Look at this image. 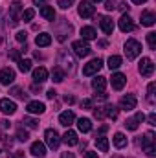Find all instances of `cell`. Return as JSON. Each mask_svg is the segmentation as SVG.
<instances>
[{
  "instance_id": "obj_42",
  "label": "cell",
  "mask_w": 156,
  "mask_h": 158,
  "mask_svg": "<svg viewBox=\"0 0 156 158\" xmlns=\"http://www.w3.org/2000/svg\"><path fill=\"white\" fill-rule=\"evenodd\" d=\"M15 39L18 40V42H26V39H28V33H26V31H18V33L15 35Z\"/></svg>"
},
{
  "instance_id": "obj_52",
  "label": "cell",
  "mask_w": 156,
  "mask_h": 158,
  "mask_svg": "<svg viewBox=\"0 0 156 158\" xmlns=\"http://www.w3.org/2000/svg\"><path fill=\"white\" fill-rule=\"evenodd\" d=\"M64 101H66V103H74V98H72V96H66Z\"/></svg>"
},
{
  "instance_id": "obj_3",
  "label": "cell",
  "mask_w": 156,
  "mask_h": 158,
  "mask_svg": "<svg viewBox=\"0 0 156 158\" xmlns=\"http://www.w3.org/2000/svg\"><path fill=\"white\" fill-rule=\"evenodd\" d=\"M101 66H103V61H101L99 57H97V59H92L88 64L83 66V74H84V76H94L96 72L101 70Z\"/></svg>"
},
{
  "instance_id": "obj_2",
  "label": "cell",
  "mask_w": 156,
  "mask_h": 158,
  "mask_svg": "<svg viewBox=\"0 0 156 158\" xmlns=\"http://www.w3.org/2000/svg\"><path fill=\"white\" fill-rule=\"evenodd\" d=\"M142 147H143V151H145L149 156H154V155H156L154 134H153V132H147V134L143 136V140H142Z\"/></svg>"
},
{
  "instance_id": "obj_28",
  "label": "cell",
  "mask_w": 156,
  "mask_h": 158,
  "mask_svg": "<svg viewBox=\"0 0 156 158\" xmlns=\"http://www.w3.org/2000/svg\"><path fill=\"white\" fill-rule=\"evenodd\" d=\"M35 42H37V46H48V44L51 42V37H50L48 33H40V35H37Z\"/></svg>"
},
{
  "instance_id": "obj_31",
  "label": "cell",
  "mask_w": 156,
  "mask_h": 158,
  "mask_svg": "<svg viewBox=\"0 0 156 158\" xmlns=\"http://www.w3.org/2000/svg\"><path fill=\"white\" fill-rule=\"evenodd\" d=\"M138 125H140V121H138V118H136V116L125 121V127H127L129 131H136V129H138Z\"/></svg>"
},
{
  "instance_id": "obj_50",
  "label": "cell",
  "mask_w": 156,
  "mask_h": 158,
  "mask_svg": "<svg viewBox=\"0 0 156 158\" xmlns=\"http://www.w3.org/2000/svg\"><path fill=\"white\" fill-rule=\"evenodd\" d=\"M0 158H13V156H11L7 151H0Z\"/></svg>"
},
{
  "instance_id": "obj_47",
  "label": "cell",
  "mask_w": 156,
  "mask_h": 158,
  "mask_svg": "<svg viewBox=\"0 0 156 158\" xmlns=\"http://www.w3.org/2000/svg\"><path fill=\"white\" fill-rule=\"evenodd\" d=\"M83 109H92V99H84L83 101Z\"/></svg>"
},
{
  "instance_id": "obj_35",
  "label": "cell",
  "mask_w": 156,
  "mask_h": 158,
  "mask_svg": "<svg viewBox=\"0 0 156 158\" xmlns=\"http://www.w3.org/2000/svg\"><path fill=\"white\" fill-rule=\"evenodd\" d=\"M17 138H18V142H28L30 134H28L24 129H18V131H17Z\"/></svg>"
},
{
  "instance_id": "obj_24",
  "label": "cell",
  "mask_w": 156,
  "mask_h": 158,
  "mask_svg": "<svg viewBox=\"0 0 156 158\" xmlns=\"http://www.w3.org/2000/svg\"><path fill=\"white\" fill-rule=\"evenodd\" d=\"M40 15H42L46 20H53V19H55V11H53L51 6H42V7H40Z\"/></svg>"
},
{
  "instance_id": "obj_38",
  "label": "cell",
  "mask_w": 156,
  "mask_h": 158,
  "mask_svg": "<svg viewBox=\"0 0 156 158\" xmlns=\"http://www.w3.org/2000/svg\"><path fill=\"white\" fill-rule=\"evenodd\" d=\"M11 94H13L15 98H18V99H26V98H28V94H24L20 88H13V90H11Z\"/></svg>"
},
{
  "instance_id": "obj_29",
  "label": "cell",
  "mask_w": 156,
  "mask_h": 158,
  "mask_svg": "<svg viewBox=\"0 0 156 158\" xmlns=\"http://www.w3.org/2000/svg\"><path fill=\"white\" fill-rule=\"evenodd\" d=\"M18 70H20L22 74L30 72V70H31V61H30V59H20V61H18Z\"/></svg>"
},
{
  "instance_id": "obj_25",
  "label": "cell",
  "mask_w": 156,
  "mask_h": 158,
  "mask_svg": "<svg viewBox=\"0 0 156 158\" xmlns=\"http://www.w3.org/2000/svg\"><path fill=\"white\" fill-rule=\"evenodd\" d=\"M77 127H79L81 132H90V131H92V121L88 118H81L77 121Z\"/></svg>"
},
{
  "instance_id": "obj_9",
  "label": "cell",
  "mask_w": 156,
  "mask_h": 158,
  "mask_svg": "<svg viewBox=\"0 0 156 158\" xmlns=\"http://www.w3.org/2000/svg\"><path fill=\"white\" fill-rule=\"evenodd\" d=\"M79 15L83 17V19H88V17H92L94 15V11H96V7L88 2V0H83L81 4H79Z\"/></svg>"
},
{
  "instance_id": "obj_13",
  "label": "cell",
  "mask_w": 156,
  "mask_h": 158,
  "mask_svg": "<svg viewBox=\"0 0 156 158\" xmlns=\"http://www.w3.org/2000/svg\"><path fill=\"white\" fill-rule=\"evenodd\" d=\"M99 24H101V30H103L107 35H110V33L114 31V22H112L110 17H99Z\"/></svg>"
},
{
  "instance_id": "obj_20",
  "label": "cell",
  "mask_w": 156,
  "mask_h": 158,
  "mask_svg": "<svg viewBox=\"0 0 156 158\" xmlns=\"http://www.w3.org/2000/svg\"><path fill=\"white\" fill-rule=\"evenodd\" d=\"M154 22H156V17L153 11H143L142 13V24L143 26H153Z\"/></svg>"
},
{
  "instance_id": "obj_51",
  "label": "cell",
  "mask_w": 156,
  "mask_h": 158,
  "mask_svg": "<svg viewBox=\"0 0 156 158\" xmlns=\"http://www.w3.org/2000/svg\"><path fill=\"white\" fill-rule=\"evenodd\" d=\"M61 158H76V156H74V153H63Z\"/></svg>"
},
{
  "instance_id": "obj_8",
  "label": "cell",
  "mask_w": 156,
  "mask_h": 158,
  "mask_svg": "<svg viewBox=\"0 0 156 158\" xmlns=\"http://www.w3.org/2000/svg\"><path fill=\"white\" fill-rule=\"evenodd\" d=\"M22 11V4L20 2H13L11 7H9V19H11V26H17L18 24V15Z\"/></svg>"
},
{
  "instance_id": "obj_46",
  "label": "cell",
  "mask_w": 156,
  "mask_h": 158,
  "mask_svg": "<svg viewBox=\"0 0 156 158\" xmlns=\"http://www.w3.org/2000/svg\"><path fill=\"white\" fill-rule=\"evenodd\" d=\"M46 96H48V99H53V98H55V96H57V92H55V90H53V88H50V90H48V94H46Z\"/></svg>"
},
{
  "instance_id": "obj_45",
  "label": "cell",
  "mask_w": 156,
  "mask_h": 158,
  "mask_svg": "<svg viewBox=\"0 0 156 158\" xmlns=\"http://www.w3.org/2000/svg\"><path fill=\"white\" fill-rule=\"evenodd\" d=\"M149 125H156V114L154 112L149 114Z\"/></svg>"
},
{
  "instance_id": "obj_14",
  "label": "cell",
  "mask_w": 156,
  "mask_h": 158,
  "mask_svg": "<svg viewBox=\"0 0 156 158\" xmlns=\"http://www.w3.org/2000/svg\"><path fill=\"white\" fill-rule=\"evenodd\" d=\"M26 110H28L30 114H42V112L46 110V107H44V103H40V101H30L28 107H26Z\"/></svg>"
},
{
  "instance_id": "obj_33",
  "label": "cell",
  "mask_w": 156,
  "mask_h": 158,
  "mask_svg": "<svg viewBox=\"0 0 156 158\" xmlns=\"http://www.w3.org/2000/svg\"><path fill=\"white\" fill-rule=\"evenodd\" d=\"M147 42H149V48L151 50H156V33L154 31L147 33Z\"/></svg>"
},
{
  "instance_id": "obj_26",
  "label": "cell",
  "mask_w": 156,
  "mask_h": 158,
  "mask_svg": "<svg viewBox=\"0 0 156 158\" xmlns=\"http://www.w3.org/2000/svg\"><path fill=\"white\" fill-rule=\"evenodd\" d=\"M114 145H116L117 149H123V147L127 145V138H125V134H121V132H116V134H114Z\"/></svg>"
},
{
  "instance_id": "obj_37",
  "label": "cell",
  "mask_w": 156,
  "mask_h": 158,
  "mask_svg": "<svg viewBox=\"0 0 156 158\" xmlns=\"http://www.w3.org/2000/svg\"><path fill=\"white\" fill-rule=\"evenodd\" d=\"M154 90H156V85H154V83H151V85H149V88H147V92H149V94H147V98H149V101H151V103H154Z\"/></svg>"
},
{
  "instance_id": "obj_30",
  "label": "cell",
  "mask_w": 156,
  "mask_h": 158,
  "mask_svg": "<svg viewBox=\"0 0 156 158\" xmlns=\"http://www.w3.org/2000/svg\"><path fill=\"white\" fill-rule=\"evenodd\" d=\"M121 66V57H117V55H110L109 57V68L110 70H116Z\"/></svg>"
},
{
  "instance_id": "obj_23",
  "label": "cell",
  "mask_w": 156,
  "mask_h": 158,
  "mask_svg": "<svg viewBox=\"0 0 156 158\" xmlns=\"http://www.w3.org/2000/svg\"><path fill=\"white\" fill-rule=\"evenodd\" d=\"M96 145H97V149L101 151V153H107L109 151V140L105 138V136H96Z\"/></svg>"
},
{
  "instance_id": "obj_49",
  "label": "cell",
  "mask_w": 156,
  "mask_h": 158,
  "mask_svg": "<svg viewBox=\"0 0 156 158\" xmlns=\"http://www.w3.org/2000/svg\"><path fill=\"white\" fill-rule=\"evenodd\" d=\"M9 125H11V123H9L7 119H4V121H0V127H2V129H9Z\"/></svg>"
},
{
  "instance_id": "obj_15",
  "label": "cell",
  "mask_w": 156,
  "mask_h": 158,
  "mask_svg": "<svg viewBox=\"0 0 156 158\" xmlns=\"http://www.w3.org/2000/svg\"><path fill=\"white\" fill-rule=\"evenodd\" d=\"M74 119H76V114H74L72 110H66V112H63V114L59 116V123L64 125V127H70V125L74 123Z\"/></svg>"
},
{
  "instance_id": "obj_54",
  "label": "cell",
  "mask_w": 156,
  "mask_h": 158,
  "mask_svg": "<svg viewBox=\"0 0 156 158\" xmlns=\"http://www.w3.org/2000/svg\"><path fill=\"white\" fill-rule=\"evenodd\" d=\"M134 4H143V2H147V0H132Z\"/></svg>"
},
{
  "instance_id": "obj_16",
  "label": "cell",
  "mask_w": 156,
  "mask_h": 158,
  "mask_svg": "<svg viewBox=\"0 0 156 158\" xmlns=\"http://www.w3.org/2000/svg\"><path fill=\"white\" fill-rule=\"evenodd\" d=\"M63 140H64V143H66V145H77V143H79L77 132H74V131H66V132H64V136H63Z\"/></svg>"
},
{
  "instance_id": "obj_12",
  "label": "cell",
  "mask_w": 156,
  "mask_h": 158,
  "mask_svg": "<svg viewBox=\"0 0 156 158\" xmlns=\"http://www.w3.org/2000/svg\"><path fill=\"white\" fill-rule=\"evenodd\" d=\"M15 81V72L11 68H2L0 70V83L2 85H11Z\"/></svg>"
},
{
  "instance_id": "obj_34",
  "label": "cell",
  "mask_w": 156,
  "mask_h": 158,
  "mask_svg": "<svg viewBox=\"0 0 156 158\" xmlns=\"http://www.w3.org/2000/svg\"><path fill=\"white\" fill-rule=\"evenodd\" d=\"M33 17H35V11H33V9H26V11H22V17H20V19H22L24 22H28V20H31Z\"/></svg>"
},
{
  "instance_id": "obj_21",
  "label": "cell",
  "mask_w": 156,
  "mask_h": 158,
  "mask_svg": "<svg viewBox=\"0 0 156 158\" xmlns=\"http://www.w3.org/2000/svg\"><path fill=\"white\" fill-rule=\"evenodd\" d=\"M33 79H35L37 83H42V81H46V79H48V70H46L44 66H40V68H35V70H33Z\"/></svg>"
},
{
  "instance_id": "obj_22",
  "label": "cell",
  "mask_w": 156,
  "mask_h": 158,
  "mask_svg": "<svg viewBox=\"0 0 156 158\" xmlns=\"http://www.w3.org/2000/svg\"><path fill=\"white\" fill-rule=\"evenodd\" d=\"M105 86H107V79L101 77V76L92 81V88H94L96 92H103V90H105Z\"/></svg>"
},
{
  "instance_id": "obj_56",
  "label": "cell",
  "mask_w": 156,
  "mask_h": 158,
  "mask_svg": "<svg viewBox=\"0 0 156 158\" xmlns=\"http://www.w3.org/2000/svg\"><path fill=\"white\" fill-rule=\"evenodd\" d=\"M112 158H121V156H112Z\"/></svg>"
},
{
  "instance_id": "obj_10",
  "label": "cell",
  "mask_w": 156,
  "mask_h": 158,
  "mask_svg": "<svg viewBox=\"0 0 156 158\" xmlns=\"http://www.w3.org/2000/svg\"><path fill=\"white\" fill-rule=\"evenodd\" d=\"M119 30H121L123 33H129V31L134 30V22H132V19H130L129 15H123V17L119 19Z\"/></svg>"
},
{
  "instance_id": "obj_41",
  "label": "cell",
  "mask_w": 156,
  "mask_h": 158,
  "mask_svg": "<svg viewBox=\"0 0 156 158\" xmlns=\"http://www.w3.org/2000/svg\"><path fill=\"white\" fill-rule=\"evenodd\" d=\"M57 4H59L63 9H68V7L74 4V0H57Z\"/></svg>"
},
{
  "instance_id": "obj_43",
  "label": "cell",
  "mask_w": 156,
  "mask_h": 158,
  "mask_svg": "<svg viewBox=\"0 0 156 158\" xmlns=\"http://www.w3.org/2000/svg\"><path fill=\"white\" fill-rule=\"evenodd\" d=\"M116 4H117V0H107V2H105V7H107L109 11H112V9H116Z\"/></svg>"
},
{
  "instance_id": "obj_7",
  "label": "cell",
  "mask_w": 156,
  "mask_h": 158,
  "mask_svg": "<svg viewBox=\"0 0 156 158\" xmlns=\"http://www.w3.org/2000/svg\"><path fill=\"white\" fill-rule=\"evenodd\" d=\"M136 105H138V99H136V96H132V94L123 96L121 101H119V107H121L123 110H132V109H136Z\"/></svg>"
},
{
  "instance_id": "obj_40",
  "label": "cell",
  "mask_w": 156,
  "mask_h": 158,
  "mask_svg": "<svg viewBox=\"0 0 156 158\" xmlns=\"http://www.w3.org/2000/svg\"><path fill=\"white\" fill-rule=\"evenodd\" d=\"M2 143H4L6 147H11V145H13V138L7 136V134H4V136H2Z\"/></svg>"
},
{
  "instance_id": "obj_55",
  "label": "cell",
  "mask_w": 156,
  "mask_h": 158,
  "mask_svg": "<svg viewBox=\"0 0 156 158\" xmlns=\"http://www.w3.org/2000/svg\"><path fill=\"white\" fill-rule=\"evenodd\" d=\"M92 2H101V0H92Z\"/></svg>"
},
{
  "instance_id": "obj_6",
  "label": "cell",
  "mask_w": 156,
  "mask_h": 158,
  "mask_svg": "<svg viewBox=\"0 0 156 158\" xmlns=\"http://www.w3.org/2000/svg\"><path fill=\"white\" fill-rule=\"evenodd\" d=\"M44 138H46V143H48L51 149H57L59 143H61V138H59L57 131H53V129H48V131L44 132Z\"/></svg>"
},
{
  "instance_id": "obj_1",
  "label": "cell",
  "mask_w": 156,
  "mask_h": 158,
  "mask_svg": "<svg viewBox=\"0 0 156 158\" xmlns=\"http://www.w3.org/2000/svg\"><path fill=\"white\" fill-rule=\"evenodd\" d=\"M140 53H142V44L138 40L130 39L125 42V55H127V59H136Z\"/></svg>"
},
{
  "instance_id": "obj_5",
  "label": "cell",
  "mask_w": 156,
  "mask_h": 158,
  "mask_svg": "<svg viewBox=\"0 0 156 158\" xmlns=\"http://www.w3.org/2000/svg\"><path fill=\"white\" fill-rule=\"evenodd\" d=\"M153 72H154V64H153V61H151L149 57H143V59L140 61V74H142L143 77H151Z\"/></svg>"
},
{
  "instance_id": "obj_48",
  "label": "cell",
  "mask_w": 156,
  "mask_h": 158,
  "mask_svg": "<svg viewBox=\"0 0 156 158\" xmlns=\"http://www.w3.org/2000/svg\"><path fill=\"white\" fill-rule=\"evenodd\" d=\"M84 158H99V156H97V153H94V151H88V153H84Z\"/></svg>"
},
{
  "instance_id": "obj_36",
  "label": "cell",
  "mask_w": 156,
  "mask_h": 158,
  "mask_svg": "<svg viewBox=\"0 0 156 158\" xmlns=\"http://www.w3.org/2000/svg\"><path fill=\"white\" fill-rule=\"evenodd\" d=\"M24 123H26L30 129H37V127H39V119H35V118H24Z\"/></svg>"
},
{
  "instance_id": "obj_19",
  "label": "cell",
  "mask_w": 156,
  "mask_h": 158,
  "mask_svg": "<svg viewBox=\"0 0 156 158\" xmlns=\"http://www.w3.org/2000/svg\"><path fill=\"white\" fill-rule=\"evenodd\" d=\"M81 35H83V40H94L97 37V33H96V30L92 26H84L81 30Z\"/></svg>"
},
{
  "instance_id": "obj_17",
  "label": "cell",
  "mask_w": 156,
  "mask_h": 158,
  "mask_svg": "<svg viewBox=\"0 0 156 158\" xmlns=\"http://www.w3.org/2000/svg\"><path fill=\"white\" fill-rule=\"evenodd\" d=\"M125 83H127V79H125L123 74H114L112 76V88L114 90H121L125 86Z\"/></svg>"
},
{
  "instance_id": "obj_44",
  "label": "cell",
  "mask_w": 156,
  "mask_h": 158,
  "mask_svg": "<svg viewBox=\"0 0 156 158\" xmlns=\"http://www.w3.org/2000/svg\"><path fill=\"white\" fill-rule=\"evenodd\" d=\"M94 116L97 119H101L103 116H105V110H101V109H94Z\"/></svg>"
},
{
  "instance_id": "obj_32",
  "label": "cell",
  "mask_w": 156,
  "mask_h": 158,
  "mask_svg": "<svg viewBox=\"0 0 156 158\" xmlns=\"http://www.w3.org/2000/svg\"><path fill=\"white\" fill-rule=\"evenodd\" d=\"M107 110H105V114L109 116L110 119H116L117 118V109L114 107V105H109V107H105Z\"/></svg>"
},
{
  "instance_id": "obj_53",
  "label": "cell",
  "mask_w": 156,
  "mask_h": 158,
  "mask_svg": "<svg viewBox=\"0 0 156 158\" xmlns=\"http://www.w3.org/2000/svg\"><path fill=\"white\" fill-rule=\"evenodd\" d=\"M44 2H46V0H33V4H35V6H42Z\"/></svg>"
},
{
  "instance_id": "obj_18",
  "label": "cell",
  "mask_w": 156,
  "mask_h": 158,
  "mask_svg": "<svg viewBox=\"0 0 156 158\" xmlns=\"http://www.w3.org/2000/svg\"><path fill=\"white\" fill-rule=\"evenodd\" d=\"M31 155H35V156H39V158H42L46 155V147H44L42 142H33L31 143Z\"/></svg>"
},
{
  "instance_id": "obj_11",
  "label": "cell",
  "mask_w": 156,
  "mask_h": 158,
  "mask_svg": "<svg viewBox=\"0 0 156 158\" xmlns=\"http://www.w3.org/2000/svg\"><path fill=\"white\" fill-rule=\"evenodd\" d=\"M0 110L4 114H15L17 112V105L11 99H0Z\"/></svg>"
},
{
  "instance_id": "obj_39",
  "label": "cell",
  "mask_w": 156,
  "mask_h": 158,
  "mask_svg": "<svg viewBox=\"0 0 156 158\" xmlns=\"http://www.w3.org/2000/svg\"><path fill=\"white\" fill-rule=\"evenodd\" d=\"M9 59L20 61V50H11V52H9Z\"/></svg>"
},
{
  "instance_id": "obj_4",
  "label": "cell",
  "mask_w": 156,
  "mask_h": 158,
  "mask_svg": "<svg viewBox=\"0 0 156 158\" xmlns=\"http://www.w3.org/2000/svg\"><path fill=\"white\" fill-rule=\"evenodd\" d=\"M72 50L76 52V55L77 57H86V55H90V46L84 42V40H76V42H72Z\"/></svg>"
},
{
  "instance_id": "obj_27",
  "label": "cell",
  "mask_w": 156,
  "mask_h": 158,
  "mask_svg": "<svg viewBox=\"0 0 156 158\" xmlns=\"http://www.w3.org/2000/svg\"><path fill=\"white\" fill-rule=\"evenodd\" d=\"M51 77L55 83H61V81H64V72H63V68H59V66H55L53 70H51Z\"/></svg>"
}]
</instances>
